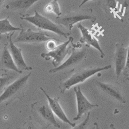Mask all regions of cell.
<instances>
[{
  "mask_svg": "<svg viewBox=\"0 0 129 129\" xmlns=\"http://www.w3.org/2000/svg\"><path fill=\"white\" fill-rule=\"evenodd\" d=\"M30 74L31 72L17 79L6 87L0 95V104L5 103L8 104L16 99H22Z\"/></svg>",
  "mask_w": 129,
  "mask_h": 129,
  "instance_id": "1",
  "label": "cell"
},
{
  "mask_svg": "<svg viewBox=\"0 0 129 129\" xmlns=\"http://www.w3.org/2000/svg\"><path fill=\"white\" fill-rule=\"evenodd\" d=\"M96 19L92 10L89 8L70 12L62 16L57 17L55 18V23L71 30L75 24L85 20H90L93 22Z\"/></svg>",
  "mask_w": 129,
  "mask_h": 129,
  "instance_id": "2",
  "label": "cell"
},
{
  "mask_svg": "<svg viewBox=\"0 0 129 129\" xmlns=\"http://www.w3.org/2000/svg\"><path fill=\"white\" fill-rule=\"evenodd\" d=\"M111 64H108V65L103 67H90L77 72L73 74L69 79L60 84L59 85L60 92L63 93L67 90L69 89L73 86L83 83L85 80L92 77L95 74L100 71L109 70L111 69Z\"/></svg>",
  "mask_w": 129,
  "mask_h": 129,
  "instance_id": "3",
  "label": "cell"
},
{
  "mask_svg": "<svg viewBox=\"0 0 129 129\" xmlns=\"http://www.w3.org/2000/svg\"><path fill=\"white\" fill-rule=\"evenodd\" d=\"M34 12L35 14L34 16H22L20 17L21 19L27 21L39 29L52 31L64 38H67L70 35L69 33L63 31L56 23L52 22L48 18L40 15L37 10H35Z\"/></svg>",
  "mask_w": 129,
  "mask_h": 129,
  "instance_id": "4",
  "label": "cell"
},
{
  "mask_svg": "<svg viewBox=\"0 0 129 129\" xmlns=\"http://www.w3.org/2000/svg\"><path fill=\"white\" fill-rule=\"evenodd\" d=\"M31 111L38 117L39 119L43 123L54 127L60 128V126L56 120L54 114L53 113L49 105L45 102L39 101L31 104Z\"/></svg>",
  "mask_w": 129,
  "mask_h": 129,
  "instance_id": "5",
  "label": "cell"
},
{
  "mask_svg": "<svg viewBox=\"0 0 129 129\" xmlns=\"http://www.w3.org/2000/svg\"><path fill=\"white\" fill-rule=\"evenodd\" d=\"M52 39H54V38L47 34L34 31L30 28L26 30L22 28L14 42L15 44L24 43L29 44H39Z\"/></svg>",
  "mask_w": 129,
  "mask_h": 129,
  "instance_id": "6",
  "label": "cell"
},
{
  "mask_svg": "<svg viewBox=\"0 0 129 129\" xmlns=\"http://www.w3.org/2000/svg\"><path fill=\"white\" fill-rule=\"evenodd\" d=\"M72 37H69V39L67 41L62 43L61 44L57 46V47L52 51H49L48 53H42L41 56L49 60L51 58L53 59L52 64L55 67H56L62 63L64 58L67 55L69 52L68 46L70 42L72 40Z\"/></svg>",
  "mask_w": 129,
  "mask_h": 129,
  "instance_id": "7",
  "label": "cell"
},
{
  "mask_svg": "<svg viewBox=\"0 0 129 129\" xmlns=\"http://www.w3.org/2000/svg\"><path fill=\"white\" fill-rule=\"evenodd\" d=\"M87 56V51L86 49L80 50H73L70 56L59 66L49 70V73H56L71 67L76 66L83 61Z\"/></svg>",
  "mask_w": 129,
  "mask_h": 129,
  "instance_id": "8",
  "label": "cell"
},
{
  "mask_svg": "<svg viewBox=\"0 0 129 129\" xmlns=\"http://www.w3.org/2000/svg\"><path fill=\"white\" fill-rule=\"evenodd\" d=\"M74 91L76 96L77 114L76 117H75L73 120V121H77L81 119L82 116L86 113L90 111L95 107H98L99 105L90 103L83 94L80 87H74Z\"/></svg>",
  "mask_w": 129,
  "mask_h": 129,
  "instance_id": "9",
  "label": "cell"
},
{
  "mask_svg": "<svg viewBox=\"0 0 129 129\" xmlns=\"http://www.w3.org/2000/svg\"><path fill=\"white\" fill-rule=\"evenodd\" d=\"M96 86L105 95L114 101L120 103H125L126 101L123 96L120 89L116 85L111 83H103L96 81Z\"/></svg>",
  "mask_w": 129,
  "mask_h": 129,
  "instance_id": "10",
  "label": "cell"
},
{
  "mask_svg": "<svg viewBox=\"0 0 129 129\" xmlns=\"http://www.w3.org/2000/svg\"><path fill=\"white\" fill-rule=\"evenodd\" d=\"M14 34V33L12 32V33L8 36V40L9 42V51L19 70L21 71H30L32 70V68L28 66L26 63L22 53V49L17 47L12 40V36Z\"/></svg>",
  "mask_w": 129,
  "mask_h": 129,
  "instance_id": "11",
  "label": "cell"
},
{
  "mask_svg": "<svg viewBox=\"0 0 129 129\" xmlns=\"http://www.w3.org/2000/svg\"><path fill=\"white\" fill-rule=\"evenodd\" d=\"M127 51V48L124 47L121 44H116L114 62L115 74L117 78L119 77L122 71L125 69L126 63Z\"/></svg>",
  "mask_w": 129,
  "mask_h": 129,
  "instance_id": "12",
  "label": "cell"
},
{
  "mask_svg": "<svg viewBox=\"0 0 129 129\" xmlns=\"http://www.w3.org/2000/svg\"><path fill=\"white\" fill-rule=\"evenodd\" d=\"M40 89L45 94L46 96L47 97V99L48 100V102L50 108L51 109L52 111H53V113L54 114V115H55L62 122H63L64 123H65L66 124H68L71 126L74 127L75 125H76V123L72 122L68 119V118L67 117L65 113L64 112L58 100L55 98H52L42 87H40Z\"/></svg>",
  "mask_w": 129,
  "mask_h": 129,
  "instance_id": "13",
  "label": "cell"
},
{
  "mask_svg": "<svg viewBox=\"0 0 129 129\" xmlns=\"http://www.w3.org/2000/svg\"><path fill=\"white\" fill-rule=\"evenodd\" d=\"M78 27L80 29L82 34V37L80 39V41L83 43H86L88 46L92 47L96 50H97L100 53L101 57L102 58H104L105 57V54L100 47L98 40L92 36L89 30L82 25L80 22L78 24Z\"/></svg>",
  "mask_w": 129,
  "mask_h": 129,
  "instance_id": "14",
  "label": "cell"
},
{
  "mask_svg": "<svg viewBox=\"0 0 129 129\" xmlns=\"http://www.w3.org/2000/svg\"><path fill=\"white\" fill-rule=\"evenodd\" d=\"M39 1L40 0H13L7 4L6 8L14 12H24Z\"/></svg>",
  "mask_w": 129,
  "mask_h": 129,
  "instance_id": "15",
  "label": "cell"
},
{
  "mask_svg": "<svg viewBox=\"0 0 129 129\" xmlns=\"http://www.w3.org/2000/svg\"><path fill=\"white\" fill-rule=\"evenodd\" d=\"M1 63L2 66L5 68L16 71L18 73H22V71L19 70L17 66L12 55L10 54L9 49L7 47H5L1 56Z\"/></svg>",
  "mask_w": 129,
  "mask_h": 129,
  "instance_id": "16",
  "label": "cell"
},
{
  "mask_svg": "<svg viewBox=\"0 0 129 129\" xmlns=\"http://www.w3.org/2000/svg\"><path fill=\"white\" fill-rule=\"evenodd\" d=\"M8 17L3 20H0V35L6 34L10 32H14L15 31L21 30L22 28L13 26L10 23L8 20Z\"/></svg>",
  "mask_w": 129,
  "mask_h": 129,
  "instance_id": "17",
  "label": "cell"
},
{
  "mask_svg": "<svg viewBox=\"0 0 129 129\" xmlns=\"http://www.w3.org/2000/svg\"><path fill=\"white\" fill-rule=\"evenodd\" d=\"M44 10L46 13L55 14L57 17H59L62 15L57 0H53L49 3L45 7Z\"/></svg>",
  "mask_w": 129,
  "mask_h": 129,
  "instance_id": "18",
  "label": "cell"
},
{
  "mask_svg": "<svg viewBox=\"0 0 129 129\" xmlns=\"http://www.w3.org/2000/svg\"><path fill=\"white\" fill-rule=\"evenodd\" d=\"M90 112H89L87 114V115L86 117L85 120H84L81 123L78 125H76L72 129H86L87 126L89 123L90 120Z\"/></svg>",
  "mask_w": 129,
  "mask_h": 129,
  "instance_id": "19",
  "label": "cell"
},
{
  "mask_svg": "<svg viewBox=\"0 0 129 129\" xmlns=\"http://www.w3.org/2000/svg\"><path fill=\"white\" fill-rule=\"evenodd\" d=\"M11 80V77H0V91L6 87Z\"/></svg>",
  "mask_w": 129,
  "mask_h": 129,
  "instance_id": "20",
  "label": "cell"
},
{
  "mask_svg": "<svg viewBox=\"0 0 129 129\" xmlns=\"http://www.w3.org/2000/svg\"><path fill=\"white\" fill-rule=\"evenodd\" d=\"M58 40L54 38L49 40L47 41L46 44V48L49 51H51L53 50L54 49L57 47V44L56 41H58Z\"/></svg>",
  "mask_w": 129,
  "mask_h": 129,
  "instance_id": "21",
  "label": "cell"
},
{
  "mask_svg": "<svg viewBox=\"0 0 129 129\" xmlns=\"http://www.w3.org/2000/svg\"><path fill=\"white\" fill-rule=\"evenodd\" d=\"M125 69L126 70H129V46L127 48V58H126V63Z\"/></svg>",
  "mask_w": 129,
  "mask_h": 129,
  "instance_id": "22",
  "label": "cell"
},
{
  "mask_svg": "<svg viewBox=\"0 0 129 129\" xmlns=\"http://www.w3.org/2000/svg\"><path fill=\"white\" fill-rule=\"evenodd\" d=\"M25 129H38L31 122L26 124Z\"/></svg>",
  "mask_w": 129,
  "mask_h": 129,
  "instance_id": "23",
  "label": "cell"
},
{
  "mask_svg": "<svg viewBox=\"0 0 129 129\" xmlns=\"http://www.w3.org/2000/svg\"><path fill=\"white\" fill-rule=\"evenodd\" d=\"M90 1H91V0H83V1L82 2V3L80 4V5H79V7H81L83 5H84L86 3H87ZM92 1H94V0H92Z\"/></svg>",
  "mask_w": 129,
  "mask_h": 129,
  "instance_id": "24",
  "label": "cell"
},
{
  "mask_svg": "<svg viewBox=\"0 0 129 129\" xmlns=\"http://www.w3.org/2000/svg\"><path fill=\"white\" fill-rule=\"evenodd\" d=\"M94 125H95V129H100L99 128V124H98V123L96 122H95L94 123Z\"/></svg>",
  "mask_w": 129,
  "mask_h": 129,
  "instance_id": "25",
  "label": "cell"
},
{
  "mask_svg": "<svg viewBox=\"0 0 129 129\" xmlns=\"http://www.w3.org/2000/svg\"><path fill=\"white\" fill-rule=\"evenodd\" d=\"M5 1V0H0V8H1L2 7V6L3 5Z\"/></svg>",
  "mask_w": 129,
  "mask_h": 129,
  "instance_id": "26",
  "label": "cell"
},
{
  "mask_svg": "<svg viewBox=\"0 0 129 129\" xmlns=\"http://www.w3.org/2000/svg\"><path fill=\"white\" fill-rule=\"evenodd\" d=\"M110 127L111 129H116V128L115 127L114 125L113 124H111L110 125Z\"/></svg>",
  "mask_w": 129,
  "mask_h": 129,
  "instance_id": "27",
  "label": "cell"
},
{
  "mask_svg": "<svg viewBox=\"0 0 129 129\" xmlns=\"http://www.w3.org/2000/svg\"><path fill=\"white\" fill-rule=\"evenodd\" d=\"M95 125H94V126H93V127H92V128H91V129H95Z\"/></svg>",
  "mask_w": 129,
  "mask_h": 129,
  "instance_id": "28",
  "label": "cell"
},
{
  "mask_svg": "<svg viewBox=\"0 0 129 129\" xmlns=\"http://www.w3.org/2000/svg\"><path fill=\"white\" fill-rule=\"evenodd\" d=\"M127 79L129 81V74H128V77H127Z\"/></svg>",
  "mask_w": 129,
  "mask_h": 129,
  "instance_id": "29",
  "label": "cell"
},
{
  "mask_svg": "<svg viewBox=\"0 0 129 129\" xmlns=\"http://www.w3.org/2000/svg\"><path fill=\"white\" fill-rule=\"evenodd\" d=\"M128 23H129V18L128 19Z\"/></svg>",
  "mask_w": 129,
  "mask_h": 129,
  "instance_id": "30",
  "label": "cell"
}]
</instances>
